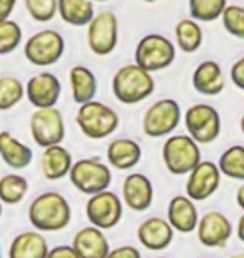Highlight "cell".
<instances>
[{
    "label": "cell",
    "instance_id": "29",
    "mask_svg": "<svg viewBox=\"0 0 244 258\" xmlns=\"http://www.w3.org/2000/svg\"><path fill=\"white\" fill-rule=\"evenodd\" d=\"M217 168L224 176L236 179V181H244V146L234 144L227 148L221 154Z\"/></svg>",
    "mask_w": 244,
    "mask_h": 258
},
{
    "label": "cell",
    "instance_id": "26",
    "mask_svg": "<svg viewBox=\"0 0 244 258\" xmlns=\"http://www.w3.org/2000/svg\"><path fill=\"white\" fill-rule=\"evenodd\" d=\"M57 12L65 24L84 27L94 19L92 0H57Z\"/></svg>",
    "mask_w": 244,
    "mask_h": 258
},
{
    "label": "cell",
    "instance_id": "20",
    "mask_svg": "<svg viewBox=\"0 0 244 258\" xmlns=\"http://www.w3.org/2000/svg\"><path fill=\"white\" fill-rule=\"evenodd\" d=\"M142 158V149L134 139L117 138L107 146V161L114 169L126 171L136 168Z\"/></svg>",
    "mask_w": 244,
    "mask_h": 258
},
{
    "label": "cell",
    "instance_id": "23",
    "mask_svg": "<svg viewBox=\"0 0 244 258\" xmlns=\"http://www.w3.org/2000/svg\"><path fill=\"white\" fill-rule=\"evenodd\" d=\"M40 164H42L44 176L49 181H57V179L69 176V171L72 168V154L62 144L44 148Z\"/></svg>",
    "mask_w": 244,
    "mask_h": 258
},
{
    "label": "cell",
    "instance_id": "47",
    "mask_svg": "<svg viewBox=\"0 0 244 258\" xmlns=\"http://www.w3.org/2000/svg\"><path fill=\"white\" fill-rule=\"evenodd\" d=\"M154 258H168V256H154Z\"/></svg>",
    "mask_w": 244,
    "mask_h": 258
},
{
    "label": "cell",
    "instance_id": "3",
    "mask_svg": "<svg viewBox=\"0 0 244 258\" xmlns=\"http://www.w3.org/2000/svg\"><path fill=\"white\" fill-rule=\"evenodd\" d=\"M75 122L84 136L91 139H104L119 127V116L111 106L92 99L79 106Z\"/></svg>",
    "mask_w": 244,
    "mask_h": 258
},
{
    "label": "cell",
    "instance_id": "31",
    "mask_svg": "<svg viewBox=\"0 0 244 258\" xmlns=\"http://www.w3.org/2000/svg\"><path fill=\"white\" fill-rule=\"evenodd\" d=\"M25 96L22 81L14 76L0 77V111H9L19 104Z\"/></svg>",
    "mask_w": 244,
    "mask_h": 258
},
{
    "label": "cell",
    "instance_id": "4",
    "mask_svg": "<svg viewBox=\"0 0 244 258\" xmlns=\"http://www.w3.org/2000/svg\"><path fill=\"white\" fill-rule=\"evenodd\" d=\"M162 161L171 174H188L201 161L199 144L189 134H174L162 146Z\"/></svg>",
    "mask_w": 244,
    "mask_h": 258
},
{
    "label": "cell",
    "instance_id": "46",
    "mask_svg": "<svg viewBox=\"0 0 244 258\" xmlns=\"http://www.w3.org/2000/svg\"><path fill=\"white\" fill-rule=\"evenodd\" d=\"M94 2H107V0H94Z\"/></svg>",
    "mask_w": 244,
    "mask_h": 258
},
{
    "label": "cell",
    "instance_id": "22",
    "mask_svg": "<svg viewBox=\"0 0 244 258\" xmlns=\"http://www.w3.org/2000/svg\"><path fill=\"white\" fill-rule=\"evenodd\" d=\"M49 243L40 231L19 233L10 243L9 258H47Z\"/></svg>",
    "mask_w": 244,
    "mask_h": 258
},
{
    "label": "cell",
    "instance_id": "30",
    "mask_svg": "<svg viewBox=\"0 0 244 258\" xmlns=\"http://www.w3.org/2000/svg\"><path fill=\"white\" fill-rule=\"evenodd\" d=\"M227 7V0H189V14L196 22H214Z\"/></svg>",
    "mask_w": 244,
    "mask_h": 258
},
{
    "label": "cell",
    "instance_id": "7",
    "mask_svg": "<svg viewBox=\"0 0 244 258\" xmlns=\"http://www.w3.org/2000/svg\"><path fill=\"white\" fill-rule=\"evenodd\" d=\"M64 37L57 30L45 29L30 35L25 42L24 54L30 64L45 67L59 62V59L64 55Z\"/></svg>",
    "mask_w": 244,
    "mask_h": 258
},
{
    "label": "cell",
    "instance_id": "33",
    "mask_svg": "<svg viewBox=\"0 0 244 258\" xmlns=\"http://www.w3.org/2000/svg\"><path fill=\"white\" fill-rule=\"evenodd\" d=\"M221 19L227 32L237 39H244V7H241V5H227Z\"/></svg>",
    "mask_w": 244,
    "mask_h": 258
},
{
    "label": "cell",
    "instance_id": "28",
    "mask_svg": "<svg viewBox=\"0 0 244 258\" xmlns=\"http://www.w3.org/2000/svg\"><path fill=\"white\" fill-rule=\"evenodd\" d=\"M29 191V181L22 174H5L0 178V201L5 205H19Z\"/></svg>",
    "mask_w": 244,
    "mask_h": 258
},
{
    "label": "cell",
    "instance_id": "25",
    "mask_svg": "<svg viewBox=\"0 0 244 258\" xmlns=\"http://www.w3.org/2000/svg\"><path fill=\"white\" fill-rule=\"evenodd\" d=\"M72 99L77 104H84L96 97L97 94V79L94 72L84 66H74L69 72Z\"/></svg>",
    "mask_w": 244,
    "mask_h": 258
},
{
    "label": "cell",
    "instance_id": "35",
    "mask_svg": "<svg viewBox=\"0 0 244 258\" xmlns=\"http://www.w3.org/2000/svg\"><path fill=\"white\" fill-rule=\"evenodd\" d=\"M106 258H142L141 251L132 245H122L111 248Z\"/></svg>",
    "mask_w": 244,
    "mask_h": 258
},
{
    "label": "cell",
    "instance_id": "38",
    "mask_svg": "<svg viewBox=\"0 0 244 258\" xmlns=\"http://www.w3.org/2000/svg\"><path fill=\"white\" fill-rule=\"evenodd\" d=\"M15 4H17V0H0V22L10 19V15H12L15 9Z\"/></svg>",
    "mask_w": 244,
    "mask_h": 258
},
{
    "label": "cell",
    "instance_id": "43",
    "mask_svg": "<svg viewBox=\"0 0 244 258\" xmlns=\"http://www.w3.org/2000/svg\"><path fill=\"white\" fill-rule=\"evenodd\" d=\"M2 211H4V208H2V201H0V218H2Z\"/></svg>",
    "mask_w": 244,
    "mask_h": 258
},
{
    "label": "cell",
    "instance_id": "8",
    "mask_svg": "<svg viewBox=\"0 0 244 258\" xmlns=\"http://www.w3.org/2000/svg\"><path fill=\"white\" fill-rule=\"evenodd\" d=\"M184 124L197 144H211L221 134V116L211 104L191 106L184 114Z\"/></svg>",
    "mask_w": 244,
    "mask_h": 258
},
{
    "label": "cell",
    "instance_id": "1",
    "mask_svg": "<svg viewBox=\"0 0 244 258\" xmlns=\"http://www.w3.org/2000/svg\"><path fill=\"white\" fill-rule=\"evenodd\" d=\"M29 221L37 231H60L69 226L72 208L65 196L57 191H45L29 205Z\"/></svg>",
    "mask_w": 244,
    "mask_h": 258
},
{
    "label": "cell",
    "instance_id": "6",
    "mask_svg": "<svg viewBox=\"0 0 244 258\" xmlns=\"http://www.w3.org/2000/svg\"><path fill=\"white\" fill-rule=\"evenodd\" d=\"M134 59L139 67L147 72H157L169 67L176 59V47L168 37L160 34H149L139 40Z\"/></svg>",
    "mask_w": 244,
    "mask_h": 258
},
{
    "label": "cell",
    "instance_id": "41",
    "mask_svg": "<svg viewBox=\"0 0 244 258\" xmlns=\"http://www.w3.org/2000/svg\"><path fill=\"white\" fill-rule=\"evenodd\" d=\"M229 258H244V251H239V253H234V255H231Z\"/></svg>",
    "mask_w": 244,
    "mask_h": 258
},
{
    "label": "cell",
    "instance_id": "34",
    "mask_svg": "<svg viewBox=\"0 0 244 258\" xmlns=\"http://www.w3.org/2000/svg\"><path fill=\"white\" fill-rule=\"evenodd\" d=\"M24 4L35 22H50L57 14V0H24Z\"/></svg>",
    "mask_w": 244,
    "mask_h": 258
},
{
    "label": "cell",
    "instance_id": "24",
    "mask_svg": "<svg viewBox=\"0 0 244 258\" xmlns=\"http://www.w3.org/2000/svg\"><path fill=\"white\" fill-rule=\"evenodd\" d=\"M0 158L12 169L27 168L34 159V153L27 144L14 138L9 131H0Z\"/></svg>",
    "mask_w": 244,
    "mask_h": 258
},
{
    "label": "cell",
    "instance_id": "12",
    "mask_svg": "<svg viewBox=\"0 0 244 258\" xmlns=\"http://www.w3.org/2000/svg\"><path fill=\"white\" fill-rule=\"evenodd\" d=\"M119 39V24L116 14L104 10L94 15L87 24V45L96 55H109L116 49Z\"/></svg>",
    "mask_w": 244,
    "mask_h": 258
},
{
    "label": "cell",
    "instance_id": "17",
    "mask_svg": "<svg viewBox=\"0 0 244 258\" xmlns=\"http://www.w3.org/2000/svg\"><path fill=\"white\" fill-rule=\"evenodd\" d=\"M137 238L144 248L160 251L166 250L173 243L174 230L169 225V221L160 216H150L146 218L137 228Z\"/></svg>",
    "mask_w": 244,
    "mask_h": 258
},
{
    "label": "cell",
    "instance_id": "13",
    "mask_svg": "<svg viewBox=\"0 0 244 258\" xmlns=\"http://www.w3.org/2000/svg\"><path fill=\"white\" fill-rule=\"evenodd\" d=\"M221 171L216 163L199 161V164L188 173L186 196L193 201H204L211 198L221 186Z\"/></svg>",
    "mask_w": 244,
    "mask_h": 258
},
{
    "label": "cell",
    "instance_id": "19",
    "mask_svg": "<svg viewBox=\"0 0 244 258\" xmlns=\"http://www.w3.org/2000/svg\"><path fill=\"white\" fill-rule=\"evenodd\" d=\"M168 221L174 231L193 233L199 221L197 208L189 196H174L168 205Z\"/></svg>",
    "mask_w": 244,
    "mask_h": 258
},
{
    "label": "cell",
    "instance_id": "36",
    "mask_svg": "<svg viewBox=\"0 0 244 258\" xmlns=\"http://www.w3.org/2000/svg\"><path fill=\"white\" fill-rule=\"evenodd\" d=\"M231 81L237 89L244 91V55L236 60L231 67Z\"/></svg>",
    "mask_w": 244,
    "mask_h": 258
},
{
    "label": "cell",
    "instance_id": "14",
    "mask_svg": "<svg viewBox=\"0 0 244 258\" xmlns=\"http://www.w3.org/2000/svg\"><path fill=\"white\" fill-rule=\"evenodd\" d=\"M197 240L207 248H224L232 236V223L221 211H207L196 226Z\"/></svg>",
    "mask_w": 244,
    "mask_h": 258
},
{
    "label": "cell",
    "instance_id": "37",
    "mask_svg": "<svg viewBox=\"0 0 244 258\" xmlns=\"http://www.w3.org/2000/svg\"><path fill=\"white\" fill-rule=\"evenodd\" d=\"M47 258H80L77 255L72 245H57L54 248H49Z\"/></svg>",
    "mask_w": 244,
    "mask_h": 258
},
{
    "label": "cell",
    "instance_id": "5",
    "mask_svg": "<svg viewBox=\"0 0 244 258\" xmlns=\"http://www.w3.org/2000/svg\"><path fill=\"white\" fill-rule=\"evenodd\" d=\"M69 178L80 193L92 196L109 188V184L112 183V171L101 159L84 158L72 163Z\"/></svg>",
    "mask_w": 244,
    "mask_h": 258
},
{
    "label": "cell",
    "instance_id": "10",
    "mask_svg": "<svg viewBox=\"0 0 244 258\" xmlns=\"http://www.w3.org/2000/svg\"><path fill=\"white\" fill-rule=\"evenodd\" d=\"M30 134L40 148L60 144L65 138V122L57 107L35 109L30 114Z\"/></svg>",
    "mask_w": 244,
    "mask_h": 258
},
{
    "label": "cell",
    "instance_id": "44",
    "mask_svg": "<svg viewBox=\"0 0 244 258\" xmlns=\"http://www.w3.org/2000/svg\"><path fill=\"white\" fill-rule=\"evenodd\" d=\"M144 2H157V0H144Z\"/></svg>",
    "mask_w": 244,
    "mask_h": 258
},
{
    "label": "cell",
    "instance_id": "16",
    "mask_svg": "<svg viewBox=\"0 0 244 258\" xmlns=\"http://www.w3.org/2000/svg\"><path fill=\"white\" fill-rule=\"evenodd\" d=\"M154 201V186L142 173H131L122 183V203L132 211H146Z\"/></svg>",
    "mask_w": 244,
    "mask_h": 258
},
{
    "label": "cell",
    "instance_id": "45",
    "mask_svg": "<svg viewBox=\"0 0 244 258\" xmlns=\"http://www.w3.org/2000/svg\"><path fill=\"white\" fill-rule=\"evenodd\" d=\"M0 258H2V245H0Z\"/></svg>",
    "mask_w": 244,
    "mask_h": 258
},
{
    "label": "cell",
    "instance_id": "27",
    "mask_svg": "<svg viewBox=\"0 0 244 258\" xmlns=\"http://www.w3.org/2000/svg\"><path fill=\"white\" fill-rule=\"evenodd\" d=\"M174 34H176L178 47L186 54H194L202 45V39H204L199 22H196L193 19L179 20V22L176 24Z\"/></svg>",
    "mask_w": 244,
    "mask_h": 258
},
{
    "label": "cell",
    "instance_id": "40",
    "mask_svg": "<svg viewBox=\"0 0 244 258\" xmlns=\"http://www.w3.org/2000/svg\"><path fill=\"white\" fill-rule=\"evenodd\" d=\"M236 203L244 211V183L237 188V191H236Z\"/></svg>",
    "mask_w": 244,
    "mask_h": 258
},
{
    "label": "cell",
    "instance_id": "21",
    "mask_svg": "<svg viewBox=\"0 0 244 258\" xmlns=\"http://www.w3.org/2000/svg\"><path fill=\"white\" fill-rule=\"evenodd\" d=\"M194 89L202 96H217L224 91L226 77L221 66L214 60H204L196 67L193 74Z\"/></svg>",
    "mask_w": 244,
    "mask_h": 258
},
{
    "label": "cell",
    "instance_id": "2",
    "mask_svg": "<svg viewBox=\"0 0 244 258\" xmlns=\"http://www.w3.org/2000/svg\"><path fill=\"white\" fill-rule=\"evenodd\" d=\"M155 82L150 72L144 71L137 64H126L112 77V92L122 104L132 106L154 92Z\"/></svg>",
    "mask_w": 244,
    "mask_h": 258
},
{
    "label": "cell",
    "instance_id": "42",
    "mask_svg": "<svg viewBox=\"0 0 244 258\" xmlns=\"http://www.w3.org/2000/svg\"><path fill=\"white\" fill-rule=\"evenodd\" d=\"M241 133L244 134V114H242V117H241Z\"/></svg>",
    "mask_w": 244,
    "mask_h": 258
},
{
    "label": "cell",
    "instance_id": "15",
    "mask_svg": "<svg viewBox=\"0 0 244 258\" xmlns=\"http://www.w3.org/2000/svg\"><path fill=\"white\" fill-rule=\"evenodd\" d=\"M62 92V84L50 72H40L32 76L25 86V96L35 109L55 107Z\"/></svg>",
    "mask_w": 244,
    "mask_h": 258
},
{
    "label": "cell",
    "instance_id": "18",
    "mask_svg": "<svg viewBox=\"0 0 244 258\" xmlns=\"http://www.w3.org/2000/svg\"><path fill=\"white\" fill-rule=\"evenodd\" d=\"M72 246L80 258H106L111 250L104 230L96 228L92 225L77 231L72 240Z\"/></svg>",
    "mask_w": 244,
    "mask_h": 258
},
{
    "label": "cell",
    "instance_id": "39",
    "mask_svg": "<svg viewBox=\"0 0 244 258\" xmlns=\"http://www.w3.org/2000/svg\"><path fill=\"white\" fill-rule=\"evenodd\" d=\"M236 235L237 238H239L242 243H244V213L239 216V220H237V225H236Z\"/></svg>",
    "mask_w": 244,
    "mask_h": 258
},
{
    "label": "cell",
    "instance_id": "32",
    "mask_svg": "<svg viewBox=\"0 0 244 258\" xmlns=\"http://www.w3.org/2000/svg\"><path fill=\"white\" fill-rule=\"evenodd\" d=\"M22 42V29L14 20L0 22V55H7L14 52Z\"/></svg>",
    "mask_w": 244,
    "mask_h": 258
},
{
    "label": "cell",
    "instance_id": "9",
    "mask_svg": "<svg viewBox=\"0 0 244 258\" xmlns=\"http://www.w3.org/2000/svg\"><path fill=\"white\" fill-rule=\"evenodd\" d=\"M183 112L178 101L159 99L147 107L142 117V131L149 138H164L179 126Z\"/></svg>",
    "mask_w": 244,
    "mask_h": 258
},
{
    "label": "cell",
    "instance_id": "11",
    "mask_svg": "<svg viewBox=\"0 0 244 258\" xmlns=\"http://www.w3.org/2000/svg\"><path fill=\"white\" fill-rule=\"evenodd\" d=\"M124 203L114 191L104 189L101 193L89 196L86 203V216L96 228L111 230L122 220Z\"/></svg>",
    "mask_w": 244,
    "mask_h": 258
}]
</instances>
